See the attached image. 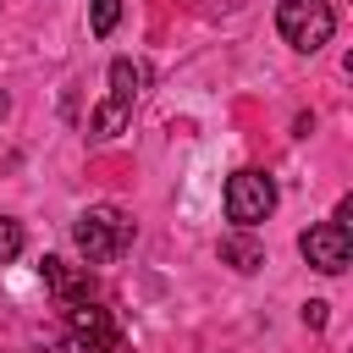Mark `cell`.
Returning <instances> with one entry per match:
<instances>
[{
    "label": "cell",
    "mask_w": 353,
    "mask_h": 353,
    "mask_svg": "<svg viewBox=\"0 0 353 353\" xmlns=\"http://www.w3.org/2000/svg\"><path fill=\"white\" fill-rule=\"evenodd\" d=\"M303 320H309V325H325V303L309 298V303H303Z\"/></svg>",
    "instance_id": "obj_11"
},
{
    "label": "cell",
    "mask_w": 353,
    "mask_h": 353,
    "mask_svg": "<svg viewBox=\"0 0 353 353\" xmlns=\"http://www.w3.org/2000/svg\"><path fill=\"white\" fill-rule=\"evenodd\" d=\"M215 254H221V265H232V270H243V276L265 265V248H259L254 232H226V237L215 243Z\"/></svg>",
    "instance_id": "obj_8"
},
{
    "label": "cell",
    "mask_w": 353,
    "mask_h": 353,
    "mask_svg": "<svg viewBox=\"0 0 353 353\" xmlns=\"http://www.w3.org/2000/svg\"><path fill=\"white\" fill-rule=\"evenodd\" d=\"M39 276H44V287H50L61 303H88V298H94L88 265H72V259H61V254H44V259H39Z\"/></svg>",
    "instance_id": "obj_6"
},
{
    "label": "cell",
    "mask_w": 353,
    "mask_h": 353,
    "mask_svg": "<svg viewBox=\"0 0 353 353\" xmlns=\"http://www.w3.org/2000/svg\"><path fill=\"white\" fill-rule=\"evenodd\" d=\"M121 22V0H88V33L94 39H110Z\"/></svg>",
    "instance_id": "obj_9"
},
{
    "label": "cell",
    "mask_w": 353,
    "mask_h": 353,
    "mask_svg": "<svg viewBox=\"0 0 353 353\" xmlns=\"http://www.w3.org/2000/svg\"><path fill=\"white\" fill-rule=\"evenodd\" d=\"M22 221H11V215H0V265H11L17 254H22Z\"/></svg>",
    "instance_id": "obj_10"
},
{
    "label": "cell",
    "mask_w": 353,
    "mask_h": 353,
    "mask_svg": "<svg viewBox=\"0 0 353 353\" xmlns=\"http://www.w3.org/2000/svg\"><path fill=\"white\" fill-rule=\"evenodd\" d=\"M143 83H149V66L143 61H132V55H116L110 61V105H121V110H132L138 105V94H143Z\"/></svg>",
    "instance_id": "obj_7"
},
{
    "label": "cell",
    "mask_w": 353,
    "mask_h": 353,
    "mask_svg": "<svg viewBox=\"0 0 353 353\" xmlns=\"http://www.w3.org/2000/svg\"><path fill=\"white\" fill-rule=\"evenodd\" d=\"M6 110H11V99H6V94H0V116H6Z\"/></svg>",
    "instance_id": "obj_12"
},
{
    "label": "cell",
    "mask_w": 353,
    "mask_h": 353,
    "mask_svg": "<svg viewBox=\"0 0 353 353\" xmlns=\"http://www.w3.org/2000/svg\"><path fill=\"white\" fill-rule=\"evenodd\" d=\"M221 204H226V221H232L237 232H254V226H259V221L276 210V182H270L265 171L243 165V171H232V176H226Z\"/></svg>",
    "instance_id": "obj_3"
},
{
    "label": "cell",
    "mask_w": 353,
    "mask_h": 353,
    "mask_svg": "<svg viewBox=\"0 0 353 353\" xmlns=\"http://www.w3.org/2000/svg\"><path fill=\"white\" fill-rule=\"evenodd\" d=\"M298 254H303L320 276H342L347 259H353V237H347L342 221H320V226H309V232L298 237Z\"/></svg>",
    "instance_id": "obj_4"
},
{
    "label": "cell",
    "mask_w": 353,
    "mask_h": 353,
    "mask_svg": "<svg viewBox=\"0 0 353 353\" xmlns=\"http://www.w3.org/2000/svg\"><path fill=\"white\" fill-rule=\"evenodd\" d=\"M276 28H281V39H287L298 55H314V50H325L331 33H336V6H331V0H281V6H276Z\"/></svg>",
    "instance_id": "obj_2"
},
{
    "label": "cell",
    "mask_w": 353,
    "mask_h": 353,
    "mask_svg": "<svg viewBox=\"0 0 353 353\" xmlns=\"http://www.w3.org/2000/svg\"><path fill=\"white\" fill-rule=\"evenodd\" d=\"M66 342L77 353H110L116 347V320L110 309H99L94 298L88 303H66Z\"/></svg>",
    "instance_id": "obj_5"
},
{
    "label": "cell",
    "mask_w": 353,
    "mask_h": 353,
    "mask_svg": "<svg viewBox=\"0 0 353 353\" xmlns=\"http://www.w3.org/2000/svg\"><path fill=\"white\" fill-rule=\"evenodd\" d=\"M132 237H138V226H132V215L116 210V204H88V210L72 221V243H77V254H83L88 265L121 259V254L132 248Z\"/></svg>",
    "instance_id": "obj_1"
}]
</instances>
